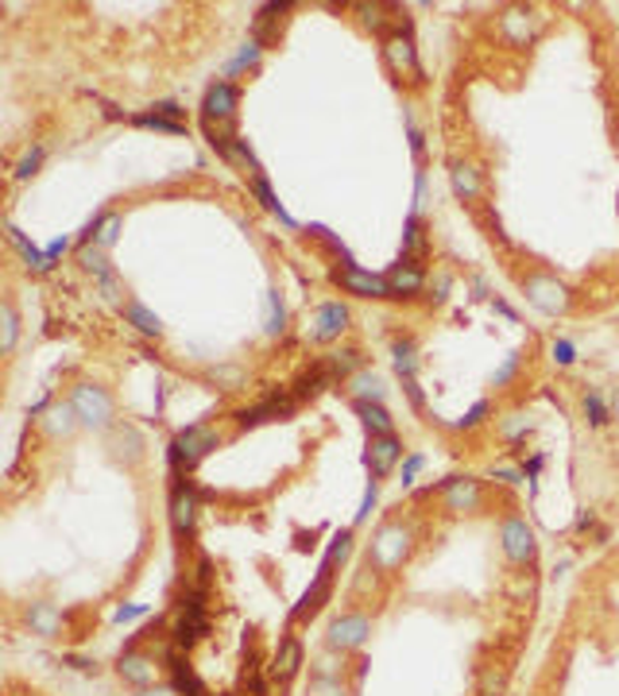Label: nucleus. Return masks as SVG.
Instances as JSON below:
<instances>
[{
    "instance_id": "f257e3e1",
    "label": "nucleus",
    "mask_w": 619,
    "mask_h": 696,
    "mask_svg": "<svg viewBox=\"0 0 619 696\" xmlns=\"http://www.w3.org/2000/svg\"><path fill=\"white\" fill-rule=\"evenodd\" d=\"M418 550V530L407 518H388L372 530V542H368V569H376L380 577L400 573Z\"/></svg>"
},
{
    "instance_id": "f03ea898",
    "label": "nucleus",
    "mask_w": 619,
    "mask_h": 696,
    "mask_svg": "<svg viewBox=\"0 0 619 696\" xmlns=\"http://www.w3.org/2000/svg\"><path fill=\"white\" fill-rule=\"evenodd\" d=\"M519 290H523L526 307H535L546 317H566L573 314V290L566 279H558L546 267H531V272L519 275Z\"/></svg>"
},
{
    "instance_id": "7ed1b4c3",
    "label": "nucleus",
    "mask_w": 619,
    "mask_h": 696,
    "mask_svg": "<svg viewBox=\"0 0 619 696\" xmlns=\"http://www.w3.org/2000/svg\"><path fill=\"white\" fill-rule=\"evenodd\" d=\"M217 445H221V430L210 422L187 425L182 433H175V442L167 445V460H170L175 480H187V476L194 472V468L202 465Z\"/></svg>"
},
{
    "instance_id": "20e7f679",
    "label": "nucleus",
    "mask_w": 619,
    "mask_h": 696,
    "mask_svg": "<svg viewBox=\"0 0 619 696\" xmlns=\"http://www.w3.org/2000/svg\"><path fill=\"white\" fill-rule=\"evenodd\" d=\"M202 638H210V592L190 585L179 596V615H175V627H170V646H179V650L190 655V646L202 643Z\"/></svg>"
},
{
    "instance_id": "39448f33",
    "label": "nucleus",
    "mask_w": 619,
    "mask_h": 696,
    "mask_svg": "<svg viewBox=\"0 0 619 696\" xmlns=\"http://www.w3.org/2000/svg\"><path fill=\"white\" fill-rule=\"evenodd\" d=\"M70 407H74L78 422L85 425V430H97V433H109L112 425H117V403H112V395L102 387V383H74L70 387Z\"/></svg>"
},
{
    "instance_id": "423d86ee",
    "label": "nucleus",
    "mask_w": 619,
    "mask_h": 696,
    "mask_svg": "<svg viewBox=\"0 0 619 696\" xmlns=\"http://www.w3.org/2000/svg\"><path fill=\"white\" fill-rule=\"evenodd\" d=\"M500 553L511 569H519V573H531L538 565V535L523 515H515V511L500 518Z\"/></svg>"
},
{
    "instance_id": "0eeeda50",
    "label": "nucleus",
    "mask_w": 619,
    "mask_h": 696,
    "mask_svg": "<svg viewBox=\"0 0 619 696\" xmlns=\"http://www.w3.org/2000/svg\"><path fill=\"white\" fill-rule=\"evenodd\" d=\"M380 55H383V67L400 77V82L422 85L426 70H422V62H418V47H415V39H410V27H395L391 35H383Z\"/></svg>"
},
{
    "instance_id": "6e6552de",
    "label": "nucleus",
    "mask_w": 619,
    "mask_h": 696,
    "mask_svg": "<svg viewBox=\"0 0 619 696\" xmlns=\"http://www.w3.org/2000/svg\"><path fill=\"white\" fill-rule=\"evenodd\" d=\"M438 500L445 515H480L488 507V492H484L480 476H450L438 484Z\"/></svg>"
},
{
    "instance_id": "1a4fd4ad",
    "label": "nucleus",
    "mask_w": 619,
    "mask_h": 696,
    "mask_svg": "<svg viewBox=\"0 0 619 696\" xmlns=\"http://www.w3.org/2000/svg\"><path fill=\"white\" fill-rule=\"evenodd\" d=\"M543 27H546V16L538 9H531V4H508V9L500 12V35L515 51L535 47V43L543 39Z\"/></svg>"
},
{
    "instance_id": "9d476101",
    "label": "nucleus",
    "mask_w": 619,
    "mask_h": 696,
    "mask_svg": "<svg viewBox=\"0 0 619 696\" xmlns=\"http://www.w3.org/2000/svg\"><path fill=\"white\" fill-rule=\"evenodd\" d=\"M368 638H372V615L368 612H341L333 615L330 627H325V646L345 658L365 650Z\"/></svg>"
},
{
    "instance_id": "9b49d317",
    "label": "nucleus",
    "mask_w": 619,
    "mask_h": 696,
    "mask_svg": "<svg viewBox=\"0 0 619 696\" xmlns=\"http://www.w3.org/2000/svg\"><path fill=\"white\" fill-rule=\"evenodd\" d=\"M167 518H170V535L179 538L182 545L194 542L198 535V495L190 488V480H175L167 495Z\"/></svg>"
},
{
    "instance_id": "f8f14e48",
    "label": "nucleus",
    "mask_w": 619,
    "mask_h": 696,
    "mask_svg": "<svg viewBox=\"0 0 619 696\" xmlns=\"http://www.w3.org/2000/svg\"><path fill=\"white\" fill-rule=\"evenodd\" d=\"M295 410H298V399L290 391H272V395H263L252 407H240L233 418H237L240 430H255V425L263 422H287V418H295Z\"/></svg>"
},
{
    "instance_id": "ddd939ff",
    "label": "nucleus",
    "mask_w": 619,
    "mask_h": 696,
    "mask_svg": "<svg viewBox=\"0 0 619 696\" xmlns=\"http://www.w3.org/2000/svg\"><path fill=\"white\" fill-rule=\"evenodd\" d=\"M333 588H337V569H318V577L310 580V588L302 592V600L290 608V615H287V631H295V627H302V623H310L318 612H322L325 603L333 600Z\"/></svg>"
},
{
    "instance_id": "4468645a",
    "label": "nucleus",
    "mask_w": 619,
    "mask_h": 696,
    "mask_svg": "<svg viewBox=\"0 0 619 696\" xmlns=\"http://www.w3.org/2000/svg\"><path fill=\"white\" fill-rule=\"evenodd\" d=\"M159 673H163V658H155L152 650H140V646H128L124 655L117 658V677L136 688V693L152 688L155 681H159Z\"/></svg>"
},
{
    "instance_id": "2eb2a0df",
    "label": "nucleus",
    "mask_w": 619,
    "mask_h": 696,
    "mask_svg": "<svg viewBox=\"0 0 619 696\" xmlns=\"http://www.w3.org/2000/svg\"><path fill=\"white\" fill-rule=\"evenodd\" d=\"M306 665V646L302 638L295 635V631H283L279 646H275V655H272V665H267V677H272V685L287 688L290 681L302 673Z\"/></svg>"
},
{
    "instance_id": "dca6fc26",
    "label": "nucleus",
    "mask_w": 619,
    "mask_h": 696,
    "mask_svg": "<svg viewBox=\"0 0 619 696\" xmlns=\"http://www.w3.org/2000/svg\"><path fill=\"white\" fill-rule=\"evenodd\" d=\"M333 283L341 287V295H353V298H391L388 279H383V275L365 272L360 264L337 267V272H333Z\"/></svg>"
},
{
    "instance_id": "f3484780",
    "label": "nucleus",
    "mask_w": 619,
    "mask_h": 696,
    "mask_svg": "<svg viewBox=\"0 0 619 696\" xmlns=\"http://www.w3.org/2000/svg\"><path fill=\"white\" fill-rule=\"evenodd\" d=\"M240 109V89L233 82H213L202 97V120H217V124H237Z\"/></svg>"
},
{
    "instance_id": "a211bd4d",
    "label": "nucleus",
    "mask_w": 619,
    "mask_h": 696,
    "mask_svg": "<svg viewBox=\"0 0 619 696\" xmlns=\"http://www.w3.org/2000/svg\"><path fill=\"white\" fill-rule=\"evenodd\" d=\"M348 322H353V314H348L345 302H325V307H318L314 317H310L306 340H314V345H330V340H337L341 333L348 329Z\"/></svg>"
},
{
    "instance_id": "6ab92c4d",
    "label": "nucleus",
    "mask_w": 619,
    "mask_h": 696,
    "mask_svg": "<svg viewBox=\"0 0 619 696\" xmlns=\"http://www.w3.org/2000/svg\"><path fill=\"white\" fill-rule=\"evenodd\" d=\"M445 170H450V190H453L457 202H480L484 197V170L476 167L473 159L453 155V159L445 163Z\"/></svg>"
},
{
    "instance_id": "aec40b11",
    "label": "nucleus",
    "mask_w": 619,
    "mask_h": 696,
    "mask_svg": "<svg viewBox=\"0 0 619 696\" xmlns=\"http://www.w3.org/2000/svg\"><path fill=\"white\" fill-rule=\"evenodd\" d=\"M383 279L391 287V298H415L426 287V267L418 260H410V255H400V264H391V272Z\"/></svg>"
},
{
    "instance_id": "412c9836",
    "label": "nucleus",
    "mask_w": 619,
    "mask_h": 696,
    "mask_svg": "<svg viewBox=\"0 0 619 696\" xmlns=\"http://www.w3.org/2000/svg\"><path fill=\"white\" fill-rule=\"evenodd\" d=\"M295 12V4L290 0H272V4H260L255 9V16H252V39L255 43H279V27H283V20Z\"/></svg>"
},
{
    "instance_id": "4be33fe9",
    "label": "nucleus",
    "mask_w": 619,
    "mask_h": 696,
    "mask_svg": "<svg viewBox=\"0 0 619 696\" xmlns=\"http://www.w3.org/2000/svg\"><path fill=\"white\" fill-rule=\"evenodd\" d=\"M403 460V437L400 433H388V437H368V472L372 480H383L391 468Z\"/></svg>"
},
{
    "instance_id": "5701e85b",
    "label": "nucleus",
    "mask_w": 619,
    "mask_h": 696,
    "mask_svg": "<svg viewBox=\"0 0 619 696\" xmlns=\"http://www.w3.org/2000/svg\"><path fill=\"white\" fill-rule=\"evenodd\" d=\"M109 453H112V460H120L124 468H136L140 460H144V437H140V430L117 422L109 430Z\"/></svg>"
},
{
    "instance_id": "b1692460",
    "label": "nucleus",
    "mask_w": 619,
    "mask_h": 696,
    "mask_svg": "<svg viewBox=\"0 0 619 696\" xmlns=\"http://www.w3.org/2000/svg\"><path fill=\"white\" fill-rule=\"evenodd\" d=\"M337 383L341 380L330 372V364H325V360H318L314 368H306V372L298 375L295 383H290V395H295L298 403H310V399H318L325 387H337Z\"/></svg>"
},
{
    "instance_id": "393cba45",
    "label": "nucleus",
    "mask_w": 619,
    "mask_h": 696,
    "mask_svg": "<svg viewBox=\"0 0 619 696\" xmlns=\"http://www.w3.org/2000/svg\"><path fill=\"white\" fill-rule=\"evenodd\" d=\"M24 623H27V631H32V635H39V638H59L62 635V612L55 608V603H47V600L27 603Z\"/></svg>"
},
{
    "instance_id": "a878e982",
    "label": "nucleus",
    "mask_w": 619,
    "mask_h": 696,
    "mask_svg": "<svg viewBox=\"0 0 619 696\" xmlns=\"http://www.w3.org/2000/svg\"><path fill=\"white\" fill-rule=\"evenodd\" d=\"M78 415H74V407H70V399L67 403H55V407H47L43 410V433L51 437V442H67V437H74L78 433Z\"/></svg>"
},
{
    "instance_id": "bb28decb",
    "label": "nucleus",
    "mask_w": 619,
    "mask_h": 696,
    "mask_svg": "<svg viewBox=\"0 0 619 696\" xmlns=\"http://www.w3.org/2000/svg\"><path fill=\"white\" fill-rule=\"evenodd\" d=\"M353 415L360 418L368 437H388V433H395V418L388 415L383 403H353Z\"/></svg>"
},
{
    "instance_id": "cd10ccee",
    "label": "nucleus",
    "mask_w": 619,
    "mask_h": 696,
    "mask_svg": "<svg viewBox=\"0 0 619 696\" xmlns=\"http://www.w3.org/2000/svg\"><path fill=\"white\" fill-rule=\"evenodd\" d=\"M120 314H124V322L132 325L136 333H144V337H163V322L159 314H152V310L140 302V298H128V302H120Z\"/></svg>"
},
{
    "instance_id": "c85d7f7f",
    "label": "nucleus",
    "mask_w": 619,
    "mask_h": 696,
    "mask_svg": "<svg viewBox=\"0 0 619 696\" xmlns=\"http://www.w3.org/2000/svg\"><path fill=\"white\" fill-rule=\"evenodd\" d=\"M511 670L503 662H484L476 670V696H508Z\"/></svg>"
},
{
    "instance_id": "c756f323",
    "label": "nucleus",
    "mask_w": 619,
    "mask_h": 696,
    "mask_svg": "<svg viewBox=\"0 0 619 696\" xmlns=\"http://www.w3.org/2000/svg\"><path fill=\"white\" fill-rule=\"evenodd\" d=\"M348 395H353V403H383V395H388V387H383V380L376 372H368V368H360L353 380H348Z\"/></svg>"
},
{
    "instance_id": "7c9ffc66",
    "label": "nucleus",
    "mask_w": 619,
    "mask_h": 696,
    "mask_svg": "<svg viewBox=\"0 0 619 696\" xmlns=\"http://www.w3.org/2000/svg\"><path fill=\"white\" fill-rule=\"evenodd\" d=\"M581 415H585V422L593 425V430H604V425L611 422V407H608V399H604L600 387L581 391Z\"/></svg>"
},
{
    "instance_id": "2f4dec72",
    "label": "nucleus",
    "mask_w": 619,
    "mask_h": 696,
    "mask_svg": "<svg viewBox=\"0 0 619 696\" xmlns=\"http://www.w3.org/2000/svg\"><path fill=\"white\" fill-rule=\"evenodd\" d=\"M248 190H252V194L260 197L263 209L275 213V217H279V221L287 225V229H298V221H295V217H290L287 209H283L279 197H275V190H272V182H267V175H255V179H248Z\"/></svg>"
},
{
    "instance_id": "473e14b6",
    "label": "nucleus",
    "mask_w": 619,
    "mask_h": 696,
    "mask_svg": "<svg viewBox=\"0 0 619 696\" xmlns=\"http://www.w3.org/2000/svg\"><path fill=\"white\" fill-rule=\"evenodd\" d=\"M391 12H400L395 4H380V0H372V4H357V16H360V24L368 27V32H376L383 39V35H391L388 27H391Z\"/></svg>"
},
{
    "instance_id": "72a5a7b5",
    "label": "nucleus",
    "mask_w": 619,
    "mask_h": 696,
    "mask_svg": "<svg viewBox=\"0 0 619 696\" xmlns=\"http://www.w3.org/2000/svg\"><path fill=\"white\" fill-rule=\"evenodd\" d=\"M78 264H82V272L97 275V279H109V275H112L109 252H105V248H97L94 240H82V244H78Z\"/></svg>"
},
{
    "instance_id": "f704fd0d",
    "label": "nucleus",
    "mask_w": 619,
    "mask_h": 696,
    "mask_svg": "<svg viewBox=\"0 0 619 696\" xmlns=\"http://www.w3.org/2000/svg\"><path fill=\"white\" fill-rule=\"evenodd\" d=\"M9 240H12V244H16V252L24 255V264L32 267L35 275H47V272H51V267H55L51 260H47V252H39V248H35L32 240H27L24 232L16 229V225H9Z\"/></svg>"
},
{
    "instance_id": "c9c22d12",
    "label": "nucleus",
    "mask_w": 619,
    "mask_h": 696,
    "mask_svg": "<svg viewBox=\"0 0 619 696\" xmlns=\"http://www.w3.org/2000/svg\"><path fill=\"white\" fill-rule=\"evenodd\" d=\"M523 364H526V348H511L508 357H503V364L492 372V380H488V387H492V391H508L511 383L519 380V372H523Z\"/></svg>"
},
{
    "instance_id": "e433bc0d",
    "label": "nucleus",
    "mask_w": 619,
    "mask_h": 696,
    "mask_svg": "<svg viewBox=\"0 0 619 696\" xmlns=\"http://www.w3.org/2000/svg\"><path fill=\"white\" fill-rule=\"evenodd\" d=\"M20 340V314H16V302L12 298H4L0 302V352L4 357H12V348H16Z\"/></svg>"
},
{
    "instance_id": "4c0bfd02",
    "label": "nucleus",
    "mask_w": 619,
    "mask_h": 696,
    "mask_svg": "<svg viewBox=\"0 0 619 696\" xmlns=\"http://www.w3.org/2000/svg\"><path fill=\"white\" fill-rule=\"evenodd\" d=\"M391 360H395V372H400L403 383L418 375V348H415V340H410V337H403V340H395V345H391Z\"/></svg>"
},
{
    "instance_id": "58836bf2",
    "label": "nucleus",
    "mask_w": 619,
    "mask_h": 696,
    "mask_svg": "<svg viewBox=\"0 0 619 696\" xmlns=\"http://www.w3.org/2000/svg\"><path fill=\"white\" fill-rule=\"evenodd\" d=\"M403 255H410L418 264L426 260V229H422V221H418V213H410L407 229H403Z\"/></svg>"
},
{
    "instance_id": "ea45409f",
    "label": "nucleus",
    "mask_w": 619,
    "mask_h": 696,
    "mask_svg": "<svg viewBox=\"0 0 619 696\" xmlns=\"http://www.w3.org/2000/svg\"><path fill=\"white\" fill-rule=\"evenodd\" d=\"M225 163H233V167H240L248 175V179H255V175H263V167H260V159L252 155V147H248V140H237V144L229 147V152L221 155Z\"/></svg>"
},
{
    "instance_id": "a19ab883",
    "label": "nucleus",
    "mask_w": 619,
    "mask_h": 696,
    "mask_svg": "<svg viewBox=\"0 0 619 696\" xmlns=\"http://www.w3.org/2000/svg\"><path fill=\"white\" fill-rule=\"evenodd\" d=\"M267 337H283L287 333V307H283L279 290H267V317H263Z\"/></svg>"
},
{
    "instance_id": "79ce46f5",
    "label": "nucleus",
    "mask_w": 619,
    "mask_h": 696,
    "mask_svg": "<svg viewBox=\"0 0 619 696\" xmlns=\"http://www.w3.org/2000/svg\"><path fill=\"white\" fill-rule=\"evenodd\" d=\"M353 553V530H337L330 542V550H325L322 565L325 569H337V565H345V557Z\"/></svg>"
},
{
    "instance_id": "37998d69",
    "label": "nucleus",
    "mask_w": 619,
    "mask_h": 696,
    "mask_svg": "<svg viewBox=\"0 0 619 696\" xmlns=\"http://www.w3.org/2000/svg\"><path fill=\"white\" fill-rule=\"evenodd\" d=\"M306 696H353V685L345 677H310Z\"/></svg>"
},
{
    "instance_id": "c03bdc74",
    "label": "nucleus",
    "mask_w": 619,
    "mask_h": 696,
    "mask_svg": "<svg viewBox=\"0 0 619 696\" xmlns=\"http://www.w3.org/2000/svg\"><path fill=\"white\" fill-rule=\"evenodd\" d=\"M314 677H345V655L325 646L322 655L314 658Z\"/></svg>"
},
{
    "instance_id": "a18cd8bd",
    "label": "nucleus",
    "mask_w": 619,
    "mask_h": 696,
    "mask_svg": "<svg viewBox=\"0 0 619 696\" xmlns=\"http://www.w3.org/2000/svg\"><path fill=\"white\" fill-rule=\"evenodd\" d=\"M136 128H155V132H170V136H187V124H175V120L159 117V112H136L132 117Z\"/></svg>"
},
{
    "instance_id": "49530a36",
    "label": "nucleus",
    "mask_w": 619,
    "mask_h": 696,
    "mask_svg": "<svg viewBox=\"0 0 619 696\" xmlns=\"http://www.w3.org/2000/svg\"><path fill=\"white\" fill-rule=\"evenodd\" d=\"M120 229H124V217H120V213H105V221H102V229H97L94 244L105 248V252H109V248H117Z\"/></svg>"
},
{
    "instance_id": "de8ad7c7",
    "label": "nucleus",
    "mask_w": 619,
    "mask_h": 696,
    "mask_svg": "<svg viewBox=\"0 0 619 696\" xmlns=\"http://www.w3.org/2000/svg\"><path fill=\"white\" fill-rule=\"evenodd\" d=\"M260 55H263V43L248 39L245 47H240V55H237V59H233L229 67H225V74H240V70L255 67V62H260Z\"/></svg>"
},
{
    "instance_id": "09e8293b",
    "label": "nucleus",
    "mask_w": 619,
    "mask_h": 696,
    "mask_svg": "<svg viewBox=\"0 0 619 696\" xmlns=\"http://www.w3.org/2000/svg\"><path fill=\"white\" fill-rule=\"evenodd\" d=\"M43 159H47V147H43V144L27 147V152L20 155V163H16V179H32L35 170L43 167Z\"/></svg>"
},
{
    "instance_id": "8fccbe9b",
    "label": "nucleus",
    "mask_w": 619,
    "mask_h": 696,
    "mask_svg": "<svg viewBox=\"0 0 619 696\" xmlns=\"http://www.w3.org/2000/svg\"><path fill=\"white\" fill-rule=\"evenodd\" d=\"M496 415V407H492V399H476L473 403V410H468L465 418L457 422V430H476V425H484L488 418Z\"/></svg>"
},
{
    "instance_id": "3c124183",
    "label": "nucleus",
    "mask_w": 619,
    "mask_h": 696,
    "mask_svg": "<svg viewBox=\"0 0 619 696\" xmlns=\"http://www.w3.org/2000/svg\"><path fill=\"white\" fill-rule=\"evenodd\" d=\"M550 360L558 368H573V364H578V345H573L569 337H558L550 345Z\"/></svg>"
},
{
    "instance_id": "603ef678",
    "label": "nucleus",
    "mask_w": 619,
    "mask_h": 696,
    "mask_svg": "<svg viewBox=\"0 0 619 696\" xmlns=\"http://www.w3.org/2000/svg\"><path fill=\"white\" fill-rule=\"evenodd\" d=\"M515 422H503V442H511V445H523L526 442V433L535 430V422H526L531 415H511Z\"/></svg>"
},
{
    "instance_id": "864d4df0",
    "label": "nucleus",
    "mask_w": 619,
    "mask_h": 696,
    "mask_svg": "<svg viewBox=\"0 0 619 696\" xmlns=\"http://www.w3.org/2000/svg\"><path fill=\"white\" fill-rule=\"evenodd\" d=\"M210 585H213V561L202 553L194 565V588H205V592H210Z\"/></svg>"
},
{
    "instance_id": "5fc2aeb1",
    "label": "nucleus",
    "mask_w": 619,
    "mask_h": 696,
    "mask_svg": "<svg viewBox=\"0 0 619 696\" xmlns=\"http://www.w3.org/2000/svg\"><path fill=\"white\" fill-rule=\"evenodd\" d=\"M152 112H159V117L175 120V124H187V109H182V105H175V101H155Z\"/></svg>"
},
{
    "instance_id": "6e6d98bb",
    "label": "nucleus",
    "mask_w": 619,
    "mask_h": 696,
    "mask_svg": "<svg viewBox=\"0 0 619 696\" xmlns=\"http://www.w3.org/2000/svg\"><path fill=\"white\" fill-rule=\"evenodd\" d=\"M422 465H426V457H422V453H410V457L403 460V488H410V484H415V476L422 472Z\"/></svg>"
},
{
    "instance_id": "4d7b16f0",
    "label": "nucleus",
    "mask_w": 619,
    "mask_h": 696,
    "mask_svg": "<svg viewBox=\"0 0 619 696\" xmlns=\"http://www.w3.org/2000/svg\"><path fill=\"white\" fill-rule=\"evenodd\" d=\"M376 495H380V480L368 484L365 500H360V511H357V523H368V515H372V507H376Z\"/></svg>"
},
{
    "instance_id": "13d9d810",
    "label": "nucleus",
    "mask_w": 619,
    "mask_h": 696,
    "mask_svg": "<svg viewBox=\"0 0 619 696\" xmlns=\"http://www.w3.org/2000/svg\"><path fill=\"white\" fill-rule=\"evenodd\" d=\"M450 287H453V275L450 272H441L438 275V283H433V302H445V295H450Z\"/></svg>"
},
{
    "instance_id": "bf43d9fd",
    "label": "nucleus",
    "mask_w": 619,
    "mask_h": 696,
    "mask_svg": "<svg viewBox=\"0 0 619 696\" xmlns=\"http://www.w3.org/2000/svg\"><path fill=\"white\" fill-rule=\"evenodd\" d=\"M492 480H503V484H519V480H526L523 468H492Z\"/></svg>"
},
{
    "instance_id": "052dcab7",
    "label": "nucleus",
    "mask_w": 619,
    "mask_h": 696,
    "mask_svg": "<svg viewBox=\"0 0 619 696\" xmlns=\"http://www.w3.org/2000/svg\"><path fill=\"white\" fill-rule=\"evenodd\" d=\"M403 391H407V399H410V407H415V410H422V407H426L422 387H418V380H407V383H403Z\"/></svg>"
},
{
    "instance_id": "680f3d73",
    "label": "nucleus",
    "mask_w": 619,
    "mask_h": 696,
    "mask_svg": "<svg viewBox=\"0 0 619 696\" xmlns=\"http://www.w3.org/2000/svg\"><path fill=\"white\" fill-rule=\"evenodd\" d=\"M407 132H410V152H415V155H422V132H418V124H415V120H407Z\"/></svg>"
},
{
    "instance_id": "e2e57ef3",
    "label": "nucleus",
    "mask_w": 619,
    "mask_h": 696,
    "mask_svg": "<svg viewBox=\"0 0 619 696\" xmlns=\"http://www.w3.org/2000/svg\"><path fill=\"white\" fill-rule=\"evenodd\" d=\"M67 244H70V240H67V237L51 240V244H47V260H51V264H55V260H59V255H62V252H67Z\"/></svg>"
},
{
    "instance_id": "0e129e2a",
    "label": "nucleus",
    "mask_w": 619,
    "mask_h": 696,
    "mask_svg": "<svg viewBox=\"0 0 619 696\" xmlns=\"http://www.w3.org/2000/svg\"><path fill=\"white\" fill-rule=\"evenodd\" d=\"M147 608H140V603H132V608H120L117 612V623H124V620H136V615H144Z\"/></svg>"
},
{
    "instance_id": "69168bd1",
    "label": "nucleus",
    "mask_w": 619,
    "mask_h": 696,
    "mask_svg": "<svg viewBox=\"0 0 619 696\" xmlns=\"http://www.w3.org/2000/svg\"><path fill=\"white\" fill-rule=\"evenodd\" d=\"M543 465H546L543 457H531V460H526V465H523V476H526V480H531V476H538V472H543Z\"/></svg>"
},
{
    "instance_id": "338daca9",
    "label": "nucleus",
    "mask_w": 619,
    "mask_h": 696,
    "mask_svg": "<svg viewBox=\"0 0 619 696\" xmlns=\"http://www.w3.org/2000/svg\"><path fill=\"white\" fill-rule=\"evenodd\" d=\"M140 696H179V693H175V685H152V688H144Z\"/></svg>"
},
{
    "instance_id": "774afa93",
    "label": "nucleus",
    "mask_w": 619,
    "mask_h": 696,
    "mask_svg": "<svg viewBox=\"0 0 619 696\" xmlns=\"http://www.w3.org/2000/svg\"><path fill=\"white\" fill-rule=\"evenodd\" d=\"M492 307H496V310H500V314H503V317H508V322H519V317H515V310H511V307H508V302H503V298H492Z\"/></svg>"
}]
</instances>
